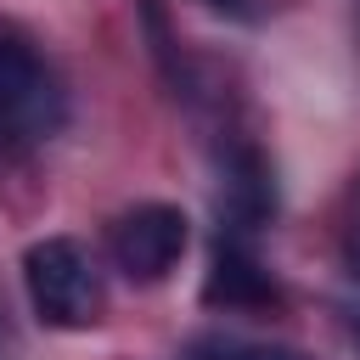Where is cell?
Here are the masks:
<instances>
[{
  "label": "cell",
  "instance_id": "obj_4",
  "mask_svg": "<svg viewBox=\"0 0 360 360\" xmlns=\"http://www.w3.org/2000/svg\"><path fill=\"white\" fill-rule=\"evenodd\" d=\"M202 298H208V304H225V309H264V304H276L281 292H276L270 270L259 264V253H253L242 236H225V231H219V248H214V270H208V281H202Z\"/></svg>",
  "mask_w": 360,
  "mask_h": 360
},
{
  "label": "cell",
  "instance_id": "obj_6",
  "mask_svg": "<svg viewBox=\"0 0 360 360\" xmlns=\"http://www.w3.org/2000/svg\"><path fill=\"white\" fill-rule=\"evenodd\" d=\"M208 11H219V17H236V22H253L259 17V0H202Z\"/></svg>",
  "mask_w": 360,
  "mask_h": 360
},
{
  "label": "cell",
  "instance_id": "obj_2",
  "mask_svg": "<svg viewBox=\"0 0 360 360\" xmlns=\"http://www.w3.org/2000/svg\"><path fill=\"white\" fill-rule=\"evenodd\" d=\"M22 287H28V304L45 326L56 332H84L101 321L107 309V287H101V270L90 259L84 242L73 236H45L22 253Z\"/></svg>",
  "mask_w": 360,
  "mask_h": 360
},
{
  "label": "cell",
  "instance_id": "obj_3",
  "mask_svg": "<svg viewBox=\"0 0 360 360\" xmlns=\"http://www.w3.org/2000/svg\"><path fill=\"white\" fill-rule=\"evenodd\" d=\"M186 242H191V219H186L174 202H135V208H124V214L107 225V259H112V270H118L124 281H135V287L163 281V276L180 264Z\"/></svg>",
  "mask_w": 360,
  "mask_h": 360
},
{
  "label": "cell",
  "instance_id": "obj_1",
  "mask_svg": "<svg viewBox=\"0 0 360 360\" xmlns=\"http://www.w3.org/2000/svg\"><path fill=\"white\" fill-rule=\"evenodd\" d=\"M68 124V90L34 39L0 22V158L39 152Z\"/></svg>",
  "mask_w": 360,
  "mask_h": 360
},
{
  "label": "cell",
  "instance_id": "obj_7",
  "mask_svg": "<svg viewBox=\"0 0 360 360\" xmlns=\"http://www.w3.org/2000/svg\"><path fill=\"white\" fill-rule=\"evenodd\" d=\"M343 264H349V276H354V287H360V208H354V225H349V236H343Z\"/></svg>",
  "mask_w": 360,
  "mask_h": 360
},
{
  "label": "cell",
  "instance_id": "obj_5",
  "mask_svg": "<svg viewBox=\"0 0 360 360\" xmlns=\"http://www.w3.org/2000/svg\"><path fill=\"white\" fill-rule=\"evenodd\" d=\"M186 360H309V354H298V349H287V343H248V338H208V343H197Z\"/></svg>",
  "mask_w": 360,
  "mask_h": 360
}]
</instances>
